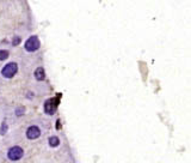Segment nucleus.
<instances>
[{
  "mask_svg": "<svg viewBox=\"0 0 191 163\" xmlns=\"http://www.w3.org/2000/svg\"><path fill=\"white\" fill-rule=\"evenodd\" d=\"M18 71V66L16 63H10L5 66L1 71V74L5 77V78H12Z\"/></svg>",
  "mask_w": 191,
  "mask_h": 163,
  "instance_id": "nucleus-1",
  "label": "nucleus"
},
{
  "mask_svg": "<svg viewBox=\"0 0 191 163\" xmlns=\"http://www.w3.org/2000/svg\"><path fill=\"white\" fill-rule=\"evenodd\" d=\"M23 149L22 148H19V146H13V148H11L10 150H8V152H7V156H8V158L11 160V161H18V160H20L22 157H23Z\"/></svg>",
  "mask_w": 191,
  "mask_h": 163,
  "instance_id": "nucleus-2",
  "label": "nucleus"
},
{
  "mask_svg": "<svg viewBox=\"0 0 191 163\" xmlns=\"http://www.w3.org/2000/svg\"><path fill=\"white\" fill-rule=\"evenodd\" d=\"M38 48H39V40H38V37L37 36H31L27 41V43H25V49L28 52H35Z\"/></svg>",
  "mask_w": 191,
  "mask_h": 163,
  "instance_id": "nucleus-3",
  "label": "nucleus"
},
{
  "mask_svg": "<svg viewBox=\"0 0 191 163\" xmlns=\"http://www.w3.org/2000/svg\"><path fill=\"white\" fill-rule=\"evenodd\" d=\"M56 106H58V101H55V99H49V101H47L45 104H44L45 113H47V114H50V115L54 114L55 110H56Z\"/></svg>",
  "mask_w": 191,
  "mask_h": 163,
  "instance_id": "nucleus-4",
  "label": "nucleus"
},
{
  "mask_svg": "<svg viewBox=\"0 0 191 163\" xmlns=\"http://www.w3.org/2000/svg\"><path fill=\"white\" fill-rule=\"evenodd\" d=\"M39 134H41V131L38 127H36V126H31V127H29L28 131H27V137L29 138V139H36V138H38L39 137Z\"/></svg>",
  "mask_w": 191,
  "mask_h": 163,
  "instance_id": "nucleus-5",
  "label": "nucleus"
},
{
  "mask_svg": "<svg viewBox=\"0 0 191 163\" xmlns=\"http://www.w3.org/2000/svg\"><path fill=\"white\" fill-rule=\"evenodd\" d=\"M35 78H36L37 80H43V79L45 78V73H44V70H43L42 67H38V68L36 70V72H35Z\"/></svg>",
  "mask_w": 191,
  "mask_h": 163,
  "instance_id": "nucleus-6",
  "label": "nucleus"
},
{
  "mask_svg": "<svg viewBox=\"0 0 191 163\" xmlns=\"http://www.w3.org/2000/svg\"><path fill=\"white\" fill-rule=\"evenodd\" d=\"M59 143H60V140H59L58 137H52V138H49V145H50L52 148H56V146L59 145Z\"/></svg>",
  "mask_w": 191,
  "mask_h": 163,
  "instance_id": "nucleus-7",
  "label": "nucleus"
},
{
  "mask_svg": "<svg viewBox=\"0 0 191 163\" xmlns=\"http://www.w3.org/2000/svg\"><path fill=\"white\" fill-rule=\"evenodd\" d=\"M7 58H8V52H7V51H1V52H0V60L4 61V60H6Z\"/></svg>",
  "mask_w": 191,
  "mask_h": 163,
  "instance_id": "nucleus-8",
  "label": "nucleus"
},
{
  "mask_svg": "<svg viewBox=\"0 0 191 163\" xmlns=\"http://www.w3.org/2000/svg\"><path fill=\"white\" fill-rule=\"evenodd\" d=\"M6 131H7V126H6V124H2V130H0V133H1V134H5V133H6Z\"/></svg>",
  "mask_w": 191,
  "mask_h": 163,
  "instance_id": "nucleus-9",
  "label": "nucleus"
},
{
  "mask_svg": "<svg viewBox=\"0 0 191 163\" xmlns=\"http://www.w3.org/2000/svg\"><path fill=\"white\" fill-rule=\"evenodd\" d=\"M18 42H19V38H18V37H16V38H14V41H13V44H14V46H17V44H18Z\"/></svg>",
  "mask_w": 191,
  "mask_h": 163,
  "instance_id": "nucleus-10",
  "label": "nucleus"
}]
</instances>
